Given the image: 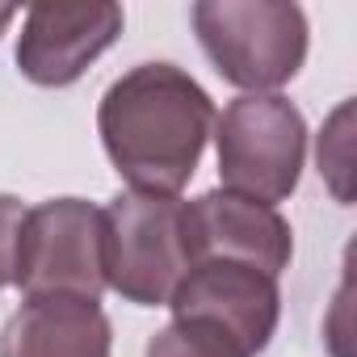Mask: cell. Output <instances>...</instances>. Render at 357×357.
<instances>
[{
  "instance_id": "obj_10",
  "label": "cell",
  "mask_w": 357,
  "mask_h": 357,
  "mask_svg": "<svg viewBox=\"0 0 357 357\" xmlns=\"http://www.w3.org/2000/svg\"><path fill=\"white\" fill-rule=\"evenodd\" d=\"M143 357H244V353H236L231 344H223L219 336H206L198 328L168 324V328H160L147 340V353Z\"/></svg>"
},
{
  "instance_id": "obj_5",
  "label": "cell",
  "mask_w": 357,
  "mask_h": 357,
  "mask_svg": "<svg viewBox=\"0 0 357 357\" xmlns=\"http://www.w3.org/2000/svg\"><path fill=\"white\" fill-rule=\"evenodd\" d=\"M26 298H101L105 294V265H101V211L84 198H51L26 211L22 244H17V273Z\"/></svg>"
},
{
  "instance_id": "obj_1",
  "label": "cell",
  "mask_w": 357,
  "mask_h": 357,
  "mask_svg": "<svg viewBox=\"0 0 357 357\" xmlns=\"http://www.w3.org/2000/svg\"><path fill=\"white\" fill-rule=\"evenodd\" d=\"M215 118L211 93L176 63L130 68L97 105V130L114 172L135 194L155 198H176L190 185Z\"/></svg>"
},
{
  "instance_id": "obj_3",
  "label": "cell",
  "mask_w": 357,
  "mask_h": 357,
  "mask_svg": "<svg viewBox=\"0 0 357 357\" xmlns=\"http://www.w3.org/2000/svg\"><path fill=\"white\" fill-rule=\"evenodd\" d=\"M215 143L227 194L278 206L298 190L307 122L282 93H244L227 101L223 118H215Z\"/></svg>"
},
{
  "instance_id": "obj_9",
  "label": "cell",
  "mask_w": 357,
  "mask_h": 357,
  "mask_svg": "<svg viewBox=\"0 0 357 357\" xmlns=\"http://www.w3.org/2000/svg\"><path fill=\"white\" fill-rule=\"evenodd\" d=\"M114 328L93 298H26L0 328V357H109Z\"/></svg>"
},
{
  "instance_id": "obj_11",
  "label": "cell",
  "mask_w": 357,
  "mask_h": 357,
  "mask_svg": "<svg viewBox=\"0 0 357 357\" xmlns=\"http://www.w3.org/2000/svg\"><path fill=\"white\" fill-rule=\"evenodd\" d=\"M319 172L328 176V185L340 202L353 198L349 190V101L332 114L328 130L319 135Z\"/></svg>"
},
{
  "instance_id": "obj_6",
  "label": "cell",
  "mask_w": 357,
  "mask_h": 357,
  "mask_svg": "<svg viewBox=\"0 0 357 357\" xmlns=\"http://www.w3.org/2000/svg\"><path fill=\"white\" fill-rule=\"evenodd\" d=\"M172 324L198 328L206 336H219L244 357H257L269 349L278 319H282V290L278 278L240 265V261H206L190 265L172 294Z\"/></svg>"
},
{
  "instance_id": "obj_7",
  "label": "cell",
  "mask_w": 357,
  "mask_h": 357,
  "mask_svg": "<svg viewBox=\"0 0 357 357\" xmlns=\"http://www.w3.org/2000/svg\"><path fill=\"white\" fill-rule=\"evenodd\" d=\"M181 240L190 265L240 261L269 278H278L294 257V231L278 215V206L227 190H211L194 202H181Z\"/></svg>"
},
{
  "instance_id": "obj_13",
  "label": "cell",
  "mask_w": 357,
  "mask_h": 357,
  "mask_svg": "<svg viewBox=\"0 0 357 357\" xmlns=\"http://www.w3.org/2000/svg\"><path fill=\"white\" fill-rule=\"evenodd\" d=\"M17 17V9H9V5H0V34H5V26Z\"/></svg>"
},
{
  "instance_id": "obj_4",
  "label": "cell",
  "mask_w": 357,
  "mask_h": 357,
  "mask_svg": "<svg viewBox=\"0 0 357 357\" xmlns=\"http://www.w3.org/2000/svg\"><path fill=\"white\" fill-rule=\"evenodd\" d=\"M101 265L105 290L135 307H168L190 273L181 240V198L118 194L101 211Z\"/></svg>"
},
{
  "instance_id": "obj_8",
  "label": "cell",
  "mask_w": 357,
  "mask_h": 357,
  "mask_svg": "<svg viewBox=\"0 0 357 357\" xmlns=\"http://www.w3.org/2000/svg\"><path fill=\"white\" fill-rule=\"evenodd\" d=\"M122 9L97 5H34L17 34V72L38 89L76 84L122 34Z\"/></svg>"
},
{
  "instance_id": "obj_12",
  "label": "cell",
  "mask_w": 357,
  "mask_h": 357,
  "mask_svg": "<svg viewBox=\"0 0 357 357\" xmlns=\"http://www.w3.org/2000/svg\"><path fill=\"white\" fill-rule=\"evenodd\" d=\"M22 223H26V206H22V198L0 194V290L13 286V273H17Z\"/></svg>"
},
{
  "instance_id": "obj_2",
  "label": "cell",
  "mask_w": 357,
  "mask_h": 357,
  "mask_svg": "<svg viewBox=\"0 0 357 357\" xmlns=\"http://www.w3.org/2000/svg\"><path fill=\"white\" fill-rule=\"evenodd\" d=\"M190 22L215 72L244 93H278L307 59V13L286 0H198Z\"/></svg>"
}]
</instances>
